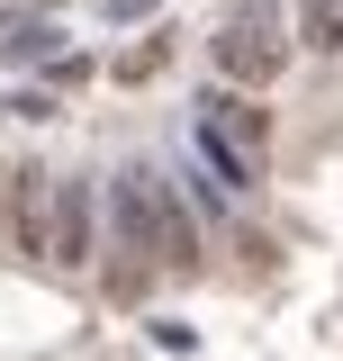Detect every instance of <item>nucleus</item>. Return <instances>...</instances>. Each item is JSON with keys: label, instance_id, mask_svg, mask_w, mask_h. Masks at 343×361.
Returning <instances> with one entry per match:
<instances>
[{"label": "nucleus", "instance_id": "obj_1", "mask_svg": "<svg viewBox=\"0 0 343 361\" xmlns=\"http://www.w3.org/2000/svg\"><path fill=\"white\" fill-rule=\"evenodd\" d=\"M109 208H118V271H109V289H118V298H145V280H154L163 262H172V271L199 262V226H190L181 199H172L163 172L127 163L118 190H109Z\"/></svg>", "mask_w": 343, "mask_h": 361}, {"label": "nucleus", "instance_id": "obj_3", "mask_svg": "<svg viewBox=\"0 0 343 361\" xmlns=\"http://www.w3.org/2000/svg\"><path fill=\"white\" fill-rule=\"evenodd\" d=\"M45 262L54 271L90 262V180H54V199H45Z\"/></svg>", "mask_w": 343, "mask_h": 361}, {"label": "nucleus", "instance_id": "obj_5", "mask_svg": "<svg viewBox=\"0 0 343 361\" xmlns=\"http://www.w3.org/2000/svg\"><path fill=\"white\" fill-rule=\"evenodd\" d=\"M307 45L316 54H343V0H307Z\"/></svg>", "mask_w": 343, "mask_h": 361}, {"label": "nucleus", "instance_id": "obj_4", "mask_svg": "<svg viewBox=\"0 0 343 361\" xmlns=\"http://www.w3.org/2000/svg\"><path fill=\"white\" fill-rule=\"evenodd\" d=\"M45 199H54V190H45L37 172H18V244H28V253H45Z\"/></svg>", "mask_w": 343, "mask_h": 361}, {"label": "nucleus", "instance_id": "obj_6", "mask_svg": "<svg viewBox=\"0 0 343 361\" xmlns=\"http://www.w3.org/2000/svg\"><path fill=\"white\" fill-rule=\"evenodd\" d=\"M0 235H9V172H0Z\"/></svg>", "mask_w": 343, "mask_h": 361}, {"label": "nucleus", "instance_id": "obj_2", "mask_svg": "<svg viewBox=\"0 0 343 361\" xmlns=\"http://www.w3.org/2000/svg\"><path fill=\"white\" fill-rule=\"evenodd\" d=\"M280 63H289V45L271 37V0H253V9H244V18L217 37V73H226V82H253V90H262Z\"/></svg>", "mask_w": 343, "mask_h": 361}]
</instances>
